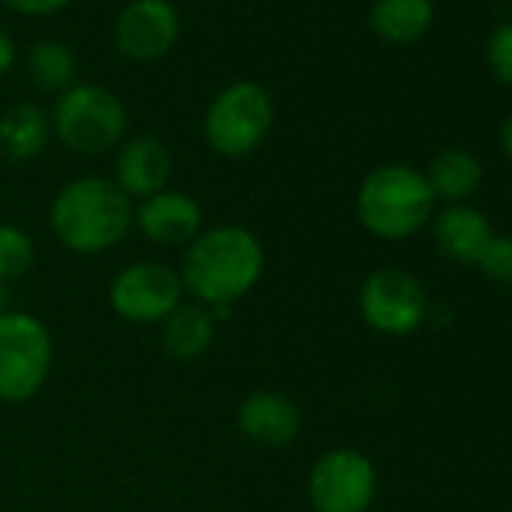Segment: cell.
Returning a JSON list of instances; mask_svg holds the SVG:
<instances>
[{
    "mask_svg": "<svg viewBox=\"0 0 512 512\" xmlns=\"http://www.w3.org/2000/svg\"><path fill=\"white\" fill-rule=\"evenodd\" d=\"M266 272V247L250 229L223 223L202 229L184 250V293L205 308H232Z\"/></svg>",
    "mask_w": 512,
    "mask_h": 512,
    "instance_id": "6da1fadb",
    "label": "cell"
},
{
    "mask_svg": "<svg viewBox=\"0 0 512 512\" xmlns=\"http://www.w3.org/2000/svg\"><path fill=\"white\" fill-rule=\"evenodd\" d=\"M49 226L73 253H106L127 238L133 202L112 178L85 175L58 190L49 208Z\"/></svg>",
    "mask_w": 512,
    "mask_h": 512,
    "instance_id": "7a4b0ae2",
    "label": "cell"
},
{
    "mask_svg": "<svg viewBox=\"0 0 512 512\" xmlns=\"http://www.w3.org/2000/svg\"><path fill=\"white\" fill-rule=\"evenodd\" d=\"M434 202L437 199L425 172L404 163H389L362 181L356 193V217L371 235L401 241L431 223Z\"/></svg>",
    "mask_w": 512,
    "mask_h": 512,
    "instance_id": "3957f363",
    "label": "cell"
},
{
    "mask_svg": "<svg viewBox=\"0 0 512 512\" xmlns=\"http://www.w3.org/2000/svg\"><path fill=\"white\" fill-rule=\"evenodd\" d=\"M55 362L49 326L28 311L0 317V401L25 404L46 386Z\"/></svg>",
    "mask_w": 512,
    "mask_h": 512,
    "instance_id": "277c9868",
    "label": "cell"
},
{
    "mask_svg": "<svg viewBox=\"0 0 512 512\" xmlns=\"http://www.w3.org/2000/svg\"><path fill=\"white\" fill-rule=\"evenodd\" d=\"M275 124V103L260 82L223 88L205 112V142L220 157H247L260 148Z\"/></svg>",
    "mask_w": 512,
    "mask_h": 512,
    "instance_id": "5b68a950",
    "label": "cell"
},
{
    "mask_svg": "<svg viewBox=\"0 0 512 512\" xmlns=\"http://www.w3.org/2000/svg\"><path fill=\"white\" fill-rule=\"evenodd\" d=\"M55 136L79 154H106L127 133L124 103L103 85H73L55 100Z\"/></svg>",
    "mask_w": 512,
    "mask_h": 512,
    "instance_id": "8992f818",
    "label": "cell"
},
{
    "mask_svg": "<svg viewBox=\"0 0 512 512\" xmlns=\"http://www.w3.org/2000/svg\"><path fill=\"white\" fill-rule=\"evenodd\" d=\"M374 497L377 467L359 449H329L311 467L308 500L314 512H368Z\"/></svg>",
    "mask_w": 512,
    "mask_h": 512,
    "instance_id": "52a82bcc",
    "label": "cell"
},
{
    "mask_svg": "<svg viewBox=\"0 0 512 512\" xmlns=\"http://www.w3.org/2000/svg\"><path fill=\"white\" fill-rule=\"evenodd\" d=\"M362 320L389 338L413 335L428 317L425 287L404 269H377L359 290Z\"/></svg>",
    "mask_w": 512,
    "mask_h": 512,
    "instance_id": "ba28073f",
    "label": "cell"
},
{
    "mask_svg": "<svg viewBox=\"0 0 512 512\" xmlns=\"http://www.w3.org/2000/svg\"><path fill=\"white\" fill-rule=\"evenodd\" d=\"M184 299L181 275L166 263H133L112 278V311L136 326L163 323Z\"/></svg>",
    "mask_w": 512,
    "mask_h": 512,
    "instance_id": "9c48e42d",
    "label": "cell"
},
{
    "mask_svg": "<svg viewBox=\"0 0 512 512\" xmlns=\"http://www.w3.org/2000/svg\"><path fill=\"white\" fill-rule=\"evenodd\" d=\"M178 40V10L169 0H133L115 19V46L133 61H157Z\"/></svg>",
    "mask_w": 512,
    "mask_h": 512,
    "instance_id": "30bf717a",
    "label": "cell"
},
{
    "mask_svg": "<svg viewBox=\"0 0 512 512\" xmlns=\"http://www.w3.org/2000/svg\"><path fill=\"white\" fill-rule=\"evenodd\" d=\"M235 422H238V431L244 434V440H250L256 446H266V449L290 446L302 431L299 404L278 389L250 392L241 401Z\"/></svg>",
    "mask_w": 512,
    "mask_h": 512,
    "instance_id": "8fae6325",
    "label": "cell"
},
{
    "mask_svg": "<svg viewBox=\"0 0 512 512\" xmlns=\"http://www.w3.org/2000/svg\"><path fill=\"white\" fill-rule=\"evenodd\" d=\"M133 223L160 247L190 244L202 232V205L190 193L166 187L133 208Z\"/></svg>",
    "mask_w": 512,
    "mask_h": 512,
    "instance_id": "7c38bea8",
    "label": "cell"
},
{
    "mask_svg": "<svg viewBox=\"0 0 512 512\" xmlns=\"http://www.w3.org/2000/svg\"><path fill=\"white\" fill-rule=\"evenodd\" d=\"M431 235L446 260L461 266H476L494 229L479 208L467 202H449L446 208L431 214Z\"/></svg>",
    "mask_w": 512,
    "mask_h": 512,
    "instance_id": "4fadbf2b",
    "label": "cell"
},
{
    "mask_svg": "<svg viewBox=\"0 0 512 512\" xmlns=\"http://www.w3.org/2000/svg\"><path fill=\"white\" fill-rule=\"evenodd\" d=\"M172 175V154L157 136H136L121 145L115 157V184L133 199H148L166 190Z\"/></svg>",
    "mask_w": 512,
    "mask_h": 512,
    "instance_id": "5bb4252c",
    "label": "cell"
},
{
    "mask_svg": "<svg viewBox=\"0 0 512 512\" xmlns=\"http://www.w3.org/2000/svg\"><path fill=\"white\" fill-rule=\"evenodd\" d=\"M52 139V118L37 103H16L0 115V154L13 163L37 160Z\"/></svg>",
    "mask_w": 512,
    "mask_h": 512,
    "instance_id": "9a60e30c",
    "label": "cell"
},
{
    "mask_svg": "<svg viewBox=\"0 0 512 512\" xmlns=\"http://www.w3.org/2000/svg\"><path fill=\"white\" fill-rule=\"evenodd\" d=\"M217 320L205 305H178L163 323H160V341L166 356L175 362H193L205 356L214 344Z\"/></svg>",
    "mask_w": 512,
    "mask_h": 512,
    "instance_id": "2e32d148",
    "label": "cell"
},
{
    "mask_svg": "<svg viewBox=\"0 0 512 512\" xmlns=\"http://www.w3.org/2000/svg\"><path fill=\"white\" fill-rule=\"evenodd\" d=\"M431 19V0H374L371 7V31L392 46H410L425 37Z\"/></svg>",
    "mask_w": 512,
    "mask_h": 512,
    "instance_id": "e0dca14e",
    "label": "cell"
},
{
    "mask_svg": "<svg viewBox=\"0 0 512 512\" xmlns=\"http://www.w3.org/2000/svg\"><path fill=\"white\" fill-rule=\"evenodd\" d=\"M425 178H428L434 199L467 202V196H473L476 187L482 184V163L470 151L443 148L440 154H434Z\"/></svg>",
    "mask_w": 512,
    "mask_h": 512,
    "instance_id": "ac0fdd59",
    "label": "cell"
},
{
    "mask_svg": "<svg viewBox=\"0 0 512 512\" xmlns=\"http://www.w3.org/2000/svg\"><path fill=\"white\" fill-rule=\"evenodd\" d=\"M28 73H31V82H34L43 94L61 97L64 91H70V88L76 85L79 61H76V55H73L70 46L46 40V43H40V46L31 49Z\"/></svg>",
    "mask_w": 512,
    "mask_h": 512,
    "instance_id": "d6986e66",
    "label": "cell"
},
{
    "mask_svg": "<svg viewBox=\"0 0 512 512\" xmlns=\"http://www.w3.org/2000/svg\"><path fill=\"white\" fill-rule=\"evenodd\" d=\"M34 266V238L16 226L0 223V284L19 281Z\"/></svg>",
    "mask_w": 512,
    "mask_h": 512,
    "instance_id": "ffe728a7",
    "label": "cell"
},
{
    "mask_svg": "<svg viewBox=\"0 0 512 512\" xmlns=\"http://www.w3.org/2000/svg\"><path fill=\"white\" fill-rule=\"evenodd\" d=\"M476 269L491 281H512V235H491Z\"/></svg>",
    "mask_w": 512,
    "mask_h": 512,
    "instance_id": "44dd1931",
    "label": "cell"
},
{
    "mask_svg": "<svg viewBox=\"0 0 512 512\" xmlns=\"http://www.w3.org/2000/svg\"><path fill=\"white\" fill-rule=\"evenodd\" d=\"M488 67L497 76V82L512 88V22L500 25L488 40Z\"/></svg>",
    "mask_w": 512,
    "mask_h": 512,
    "instance_id": "7402d4cb",
    "label": "cell"
},
{
    "mask_svg": "<svg viewBox=\"0 0 512 512\" xmlns=\"http://www.w3.org/2000/svg\"><path fill=\"white\" fill-rule=\"evenodd\" d=\"M4 4L22 16H52V13H61L64 7H70L73 0H4Z\"/></svg>",
    "mask_w": 512,
    "mask_h": 512,
    "instance_id": "603a6c76",
    "label": "cell"
},
{
    "mask_svg": "<svg viewBox=\"0 0 512 512\" xmlns=\"http://www.w3.org/2000/svg\"><path fill=\"white\" fill-rule=\"evenodd\" d=\"M16 64V46L7 31H0V76H7Z\"/></svg>",
    "mask_w": 512,
    "mask_h": 512,
    "instance_id": "cb8c5ba5",
    "label": "cell"
},
{
    "mask_svg": "<svg viewBox=\"0 0 512 512\" xmlns=\"http://www.w3.org/2000/svg\"><path fill=\"white\" fill-rule=\"evenodd\" d=\"M500 145H503V151H506V157L512 160V115L503 121V127H500Z\"/></svg>",
    "mask_w": 512,
    "mask_h": 512,
    "instance_id": "d4e9b609",
    "label": "cell"
},
{
    "mask_svg": "<svg viewBox=\"0 0 512 512\" xmlns=\"http://www.w3.org/2000/svg\"><path fill=\"white\" fill-rule=\"evenodd\" d=\"M10 308H7V293H4V284H0V317H4Z\"/></svg>",
    "mask_w": 512,
    "mask_h": 512,
    "instance_id": "484cf974",
    "label": "cell"
}]
</instances>
